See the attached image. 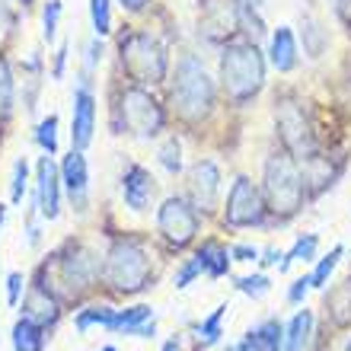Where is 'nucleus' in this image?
<instances>
[{
	"mask_svg": "<svg viewBox=\"0 0 351 351\" xmlns=\"http://www.w3.org/2000/svg\"><path fill=\"white\" fill-rule=\"evenodd\" d=\"M167 125H169L167 109L150 93V86L128 80L115 93V106H112V128H115V134H131L138 141H150L163 134Z\"/></svg>",
	"mask_w": 351,
	"mask_h": 351,
	"instance_id": "obj_6",
	"label": "nucleus"
},
{
	"mask_svg": "<svg viewBox=\"0 0 351 351\" xmlns=\"http://www.w3.org/2000/svg\"><path fill=\"white\" fill-rule=\"evenodd\" d=\"M10 342H13V351H45L48 329L45 326H38V323H32L29 316H19L16 323H13Z\"/></svg>",
	"mask_w": 351,
	"mask_h": 351,
	"instance_id": "obj_20",
	"label": "nucleus"
},
{
	"mask_svg": "<svg viewBox=\"0 0 351 351\" xmlns=\"http://www.w3.org/2000/svg\"><path fill=\"white\" fill-rule=\"evenodd\" d=\"M237 291L246 297H252V300H262V297L271 291V278L262 275V271H256V275H243L237 278Z\"/></svg>",
	"mask_w": 351,
	"mask_h": 351,
	"instance_id": "obj_33",
	"label": "nucleus"
},
{
	"mask_svg": "<svg viewBox=\"0 0 351 351\" xmlns=\"http://www.w3.org/2000/svg\"><path fill=\"white\" fill-rule=\"evenodd\" d=\"M345 351H351V339H348V345H345Z\"/></svg>",
	"mask_w": 351,
	"mask_h": 351,
	"instance_id": "obj_52",
	"label": "nucleus"
},
{
	"mask_svg": "<svg viewBox=\"0 0 351 351\" xmlns=\"http://www.w3.org/2000/svg\"><path fill=\"white\" fill-rule=\"evenodd\" d=\"M13 112V74H10V61L0 58V121L10 119Z\"/></svg>",
	"mask_w": 351,
	"mask_h": 351,
	"instance_id": "obj_34",
	"label": "nucleus"
},
{
	"mask_svg": "<svg viewBox=\"0 0 351 351\" xmlns=\"http://www.w3.org/2000/svg\"><path fill=\"white\" fill-rule=\"evenodd\" d=\"M163 351H182V335H173L169 342H163Z\"/></svg>",
	"mask_w": 351,
	"mask_h": 351,
	"instance_id": "obj_46",
	"label": "nucleus"
},
{
	"mask_svg": "<svg viewBox=\"0 0 351 351\" xmlns=\"http://www.w3.org/2000/svg\"><path fill=\"white\" fill-rule=\"evenodd\" d=\"M119 64L131 84L141 86H160L169 74L167 48L147 29H128L119 38Z\"/></svg>",
	"mask_w": 351,
	"mask_h": 351,
	"instance_id": "obj_7",
	"label": "nucleus"
},
{
	"mask_svg": "<svg viewBox=\"0 0 351 351\" xmlns=\"http://www.w3.org/2000/svg\"><path fill=\"white\" fill-rule=\"evenodd\" d=\"M195 256H198V262H202V271L208 278H223L227 271H230V250H227V243L221 240H204L198 250H195Z\"/></svg>",
	"mask_w": 351,
	"mask_h": 351,
	"instance_id": "obj_19",
	"label": "nucleus"
},
{
	"mask_svg": "<svg viewBox=\"0 0 351 351\" xmlns=\"http://www.w3.org/2000/svg\"><path fill=\"white\" fill-rule=\"evenodd\" d=\"M310 275H300V278H294V285L287 287V304H304V297L310 294Z\"/></svg>",
	"mask_w": 351,
	"mask_h": 351,
	"instance_id": "obj_39",
	"label": "nucleus"
},
{
	"mask_svg": "<svg viewBox=\"0 0 351 351\" xmlns=\"http://www.w3.org/2000/svg\"><path fill=\"white\" fill-rule=\"evenodd\" d=\"M262 198H265V211L275 217L278 223L291 221L304 211L306 198V182H304V169L285 147L268 154L265 167H262Z\"/></svg>",
	"mask_w": 351,
	"mask_h": 351,
	"instance_id": "obj_3",
	"label": "nucleus"
},
{
	"mask_svg": "<svg viewBox=\"0 0 351 351\" xmlns=\"http://www.w3.org/2000/svg\"><path fill=\"white\" fill-rule=\"evenodd\" d=\"M198 275H204V271H202V262H198V256H192V259H185L182 265L176 268L173 285L179 287V291H185V287L192 285V281H195V278H198Z\"/></svg>",
	"mask_w": 351,
	"mask_h": 351,
	"instance_id": "obj_37",
	"label": "nucleus"
},
{
	"mask_svg": "<svg viewBox=\"0 0 351 351\" xmlns=\"http://www.w3.org/2000/svg\"><path fill=\"white\" fill-rule=\"evenodd\" d=\"M32 138H36V144L45 150V154H51V157H55V154H58V115H55V112L38 121Z\"/></svg>",
	"mask_w": 351,
	"mask_h": 351,
	"instance_id": "obj_30",
	"label": "nucleus"
},
{
	"mask_svg": "<svg viewBox=\"0 0 351 351\" xmlns=\"http://www.w3.org/2000/svg\"><path fill=\"white\" fill-rule=\"evenodd\" d=\"M131 335H134V339H154V335H157V319H147V323H141Z\"/></svg>",
	"mask_w": 351,
	"mask_h": 351,
	"instance_id": "obj_43",
	"label": "nucleus"
},
{
	"mask_svg": "<svg viewBox=\"0 0 351 351\" xmlns=\"http://www.w3.org/2000/svg\"><path fill=\"white\" fill-rule=\"evenodd\" d=\"M252 342H256V351H281V345H285V323L281 319H265V323H259L256 329H250Z\"/></svg>",
	"mask_w": 351,
	"mask_h": 351,
	"instance_id": "obj_24",
	"label": "nucleus"
},
{
	"mask_svg": "<svg viewBox=\"0 0 351 351\" xmlns=\"http://www.w3.org/2000/svg\"><path fill=\"white\" fill-rule=\"evenodd\" d=\"M227 310H230L227 304L214 306L211 316H204L202 323L195 326V329H198V348H211V345L221 342V335H223V316H227Z\"/></svg>",
	"mask_w": 351,
	"mask_h": 351,
	"instance_id": "obj_25",
	"label": "nucleus"
},
{
	"mask_svg": "<svg viewBox=\"0 0 351 351\" xmlns=\"http://www.w3.org/2000/svg\"><path fill=\"white\" fill-rule=\"evenodd\" d=\"M58 167H61V185H64L74 211L86 214V208H90V163H86V154L71 147V154Z\"/></svg>",
	"mask_w": 351,
	"mask_h": 351,
	"instance_id": "obj_14",
	"label": "nucleus"
},
{
	"mask_svg": "<svg viewBox=\"0 0 351 351\" xmlns=\"http://www.w3.org/2000/svg\"><path fill=\"white\" fill-rule=\"evenodd\" d=\"M217 195H221V169L214 160H195L189 167V202L202 214H211L217 208Z\"/></svg>",
	"mask_w": 351,
	"mask_h": 351,
	"instance_id": "obj_13",
	"label": "nucleus"
},
{
	"mask_svg": "<svg viewBox=\"0 0 351 351\" xmlns=\"http://www.w3.org/2000/svg\"><path fill=\"white\" fill-rule=\"evenodd\" d=\"M169 106H173L176 119L189 128L204 125L217 109V86L195 55H182L176 61L173 84H169Z\"/></svg>",
	"mask_w": 351,
	"mask_h": 351,
	"instance_id": "obj_2",
	"label": "nucleus"
},
{
	"mask_svg": "<svg viewBox=\"0 0 351 351\" xmlns=\"http://www.w3.org/2000/svg\"><path fill=\"white\" fill-rule=\"evenodd\" d=\"M64 67H67V42H61V48H58V55H55V67H51V77L61 80V77H64Z\"/></svg>",
	"mask_w": 351,
	"mask_h": 351,
	"instance_id": "obj_42",
	"label": "nucleus"
},
{
	"mask_svg": "<svg viewBox=\"0 0 351 351\" xmlns=\"http://www.w3.org/2000/svg\"><path fill=\"white\" fill-rule=\"evenodd\" d=\"M90 19L93 32L99 38H106L112 32V0H90Z\"/></svg>",
	"mask_w": 351,
	"mask_h": 351,
	"instance_id": "obj_32",
	"label": "nucleus"
},
{
	"mask_svg": "<svg viewBox=\"0 0 351 351\" xmlns=\"http://www.w3.org/2000/svg\"><path fill=\"white\" fill-rule=\"evenodd\" d=\"M154 195H157V182H154L150 169H144L141 163H128L125 173H121V198H125V204L134 214H144L150 211Z\"/></svg>",
	"mask_w": 351,
	"mask_h": 351,
	"instance_id": "obj_16",
	"label": "nucleus"
},
{
	"mask_svg": "<svg viewBox=\"0 0 351 351\" xmlns=\"http://www.w3.org/2000/svg\"><path fill=\"white\" fill-rule=\"evenodd\" d=\"M61 192H64V185H61V167L55 163L51 154L45 157H38L36 163V208H38V217H45V221H58V214H61Z\"/></svg>",
	"mask_w": 351,
	"mask_h": 351,
	"instance_id": "obj_11",
	"label": "nucleus"
},
{
	"mask_svg": "<svg viewBox=\"0 0 351 351\" xmlns=\"http://www.w3.org/2000/svg\"><path fill=\"white\" fill-rule=\"evenodd\" d=\"M268 64L278 74H291L300 64V51H297V36L291 26H278L268 38Z\"/></svg>",
	"mask_w": 351,
	"mask_h": 351,
	"instance_id": "obj_18",
	"label": "nucleus"
},
{
	"mask_svg": "<svg viewBox=\"0 0 351 351\" xmlns=\"http://www.w3.org/2000/svg\"><path fill=\"white\" fill-rule=\"evenodd\" d=\"M29 189V163L26 160H16L13 163V182H10V202L19 204L23 202V195Z\"/></svg>",
	"mask_w": 351,
	"mask_h": 351,
	"instance_id": "obj_36",
	"label": "nucleus"
},
{
	"mask_svg": "<svg viewBox=\"0 0 351 351\" xmlns=\"http://www.w3.org/2000/svg\"><path fill=\"white\" fill-rule=\"evenodd\" d=\"M157 281V259L150 243L134 233H121L102 256V285L119 297L144 294Z\"/></svg>",
	"mask_w": 351,
	"mask_h": 351,
	"instance_id": "obj_1",
	"label": "nucleus"
},
{
	"mask_svg": "<svg viewBox=\"0 0 351 351\" xmlns=\"http://www.w3.org/2000/svg\"><path fill=\"white\" fill-rule=\"evenodd\" d=\"M112 313H115V310H112V306H102V304H90V306H84V310H77V316H74L77 332L86 335L93 326L106 329V326H109V319H112Z\"/></svg>",
	"mask_w": 351,
	"mask_h": 351,
	"instance_id": "obj_27",
	"label": "nucleus"
},
{
	"mask_svg": "<svg viewBox=\"0 0 351 351\" xmlns=\"http://www.w3.org/2000/svg\"><path fill=\"white\" fill-rule=\"evenodd\" d=\"M202 29L211 42H221V38H230L233 32H240V0H214L204 10Z\"/></svg>",
	"mask_w": 351,
	"mask_h": 351,
	"instance_id": "obj_17",
	"label": "nucleus"
},
{
	"mask_svg": "<svg viewBox=\"0 0 351 351\" xmlns=\"http://www.w3.org/2000/svg\"><path fill=\"white\" fill-rule=\"evenodd\" d=\"M99 351H119V348H115V345H106V348H99Z\"/></svg>",
	"mask_w": 351,
	"mask_h": 351,
	"instance_id": "obj_51",
	"label": "nucleus"
},
{
	"mask_svg": "<svg viewBox=\"0 0 351 351\" xmlns=\"http://www.w3.org/2000/svg\"><path fill=\"white\" fill-rule=\"evenodd\" d=\"M326 310L335 326H351V278H345L342 285H335L326 294Z\"/></svg>",
	"mask_w": 351,
	"mask_h": 351,
	"instance_id": "obj_23",
	"label": "nucleus"
},
{
	"mask_svg": "<svg viewBox=\"0 0 351 351\" xmlns=\"http://www.w3.org/2000/svg\"><path fill=\"white\" fill-rule=\"evenodd\" d=\"M285 252H278V250H265V252H259V265L262 268H268V265H278V259H281Z\"/></svg>",
	"mask_w": 351,
	"mask_h": 351,
	"instance_id": "obj_45",
	"label": "nucleus"
},
{
	"mask_svg": "<svg viewBox=\"0 0 351 351\" xmlns=\"http://www.w3.org/2000/svg\"><path fill=\"white\" fill-rule=\"evenodd\" d=\"M275 128H278L281 147H285L297 163H304L306 157H313L316 154L313 125H310V119H306L300 99H294V96H281V99H275Z\"/></svg>",
	"mask_w": 351,
	"mask_h": 351,
	"instance_id": "obj_9",
	"label": "nucleus"
},
{
	"mask_svg": "<svg viewBox=\"0 0 351 351\" xmlns=\"http://www.w3.org/2000/svg\"><path fill=\"white\" fill-rule=\"evenodd\" d=\"M102 51H106V45H102V38L96 36V38L90 42V45H86V67H84V77H86V80H90L93 67H96V64L102 61Z\"/></svg>",
	"mask_w": 351,
	"mask_h": 351,
	"instance_id": "obj_40",
	"label": "nucleus"
},
{
	"mask_svg": "<svg viewBox=\"0 0 351 351\" xmlns=\"http://www.w3.org/2000/svg\"><path fill=\"white\" fill-rule=\"evenodd\" d=\"M3 221H7V204H0V230H3Z\"/></svg>",
	"mask_w": 351,
	"mask_h": 351,
	"instance_id": "obj_49",
	"label": "nucleus"
},
{
	"mask_svg": "<svg viewBox=\"0 0 351 351\" xmlns=\"http://www.w3.org/2000/svg\"><path fill=\"white\" fill-rule=\"evenodd\" d=\"M265 55L250 38L227 42L221 51V90L230 106H250L265 86Z\"/></svg>",
	"mask_w": 351,
	"mask_h": 351,
	"instance_id": "obj_4",
	"label": "nucleus"
},
{
	"mask_svg": "<svg viewBox=\"0 0 351 351\" xmlns=\"http://www.w3.org/2000/svg\"><path fill=\"white\" fill-rule=\"evenodd\" d=\"M316 246H319V237H316V233H304V237H297V243L285 252V256H281V262H278V271H287L294 262H313Z\"/></svg>",
	"mask_w": 351,
	"mask_h": 351,
	"instance_id": "obj_26",
	"label": "nucleus"
},
{
	"mask_svg": "<svg viewBox=\"0 0 351 351\" xmlns=\"http://www.w3.org/2000/svg\"><path fill=\"white\" fill-rule=\"evenodd\" d=\"M310 335H313V313H310V310H300V313L285 326V345H281V351H306Z\"/></svg>",
	"mask_w": 351,
	"mask_h": 351,
	"instance_id": "obj_22",
	"label": "nucleus"
},
{
	"mask_svg": "<svg viewBox=\"0 0 351 351\" xmlns=\"http://www.w3.org/2000/svg\"><path fill=\"white\" fill-rule=\"evenodd\" d=\"M23 294H26V278H23V271H10L7 275V304L19 306Z\"/></svg>",
	"mask_w": 351,
	"mask_h": 351,
	"instance_id": "obj_38",
	"label": "nucleus"
},
{
	"mask_svg": "<svg viewBox=\"0 0 351 351\" xmlns=\"http://www.w3.org/2000/svg\"><path fill=\"white\" fill-rule=\"evenodd\" d=\"M147 319H154V306L134 304V306H128V310H115V313H112V319H109V326H106V332L131 335L141 323H147Z\"/></svg>",
	"mask_w": 351,
	"mask_h": 351,
	"instance_id": "obj_21",
	"label": "nucleus"
},
{
	"mask_svg": "<svg viewBox=\"0 0 351 351\" xmlns=\"http://www.w3.org/2000/svg\"><path fill=\"white\" fill-rule=\"evenodd\" d=\"M157 160H160V167L167 169L169 176H179L182 173V141L176 138V134H169V138L160 144Z\"/></svg>",
	"mask_w": 351,
	"mask_h": 351,
	"instance_id": "obj_28",
	"label": "nucleus"
},
{
	"mask_svg": "<svg viewBox=\"0 0 351 351\" xmlns=\"http://www.w3.org/2000/svg\"><path fill=\"white\" fill-rule=\"evenodd\" d=\"M23 316H29L32 323L45 326V329H51V326H58V319H61V297H58L42 278H36L32 285H26Z\"/></svg>",
	"mask_w": 351,
	"mask_h": 351,
	"instance_id": "obj_15",
	"label": "nucleus"
},
{
	"mask_svg": "<svg viewBox=\"0 0 351 351\" xmlns=\"http://www.w3.org/2000/svg\"><path fill=\"white\" fill-rule=\"evenodd\" d=\"M19 7H32V0H16Z\"/></svg>",
	"mask_w": 351,
	"mask_h": 351,
	"instance_id": "obj_50",
	"label": "nucleus"
},
{
	"mask_svg": "<svg viewBox=\"0 0 351 351\" xmlns=\"http://www.w3.org/2000/svg\"><path fill=\"white\" fill-rule=\"evenodd\" d=\"M227 351H237V345H230V348H227Z\"/></svg>",
	"mask_w": 351,
	"mask_h": 351,
	"instance_id": "obj_53",
	"label": "nucleus"
},
{
	"mask_svg": "<svg viewBox=\"0 0 351 351\" xmlns=\"http://www.w3.org/2000/svg\"><path fill=\"white\" fill-rule=\"evenodd\" d=\"M61 10H64V3H61V0H48L45 7H42V36H45V42H51V38L58 36Z\"/></svg>",
	"mask_w": 351,
	"mask_h": 351,
	"instance_id": "obj_35",
	"label": "nucleus"
},
{
	"mask_svg": "<svg viewBox=\"0 0 351 351\" xmlns=\"http://www.w3.org/2000/svg\"><path fill=\"white\" fill-rule=\"evenodd\" d=\"M342 256H345V246H332L323 259L316 262L313 275H310V285H313L316 291H323V287L329 285V278H332V271H335V265H339V259H342Z\"/></svg>",
	"mask_w": 351,
	"mask_h": 351,
	"instance_id": "obj_29",
	"label": "nucleus"
},
{
	"mask_svg": "<svg viewBox=\"0 0 351 351\" xmlns=\"http://www.w3.org/2000/svg\"><path fill=\"white\" fill-rule=\"evenodd\" d=\"M240 32H246V38L256 42V45L265 38V23H262V16H259V10L256 7L240 3Z\"/></svg>",
	"mask_w": 351,
	"mask_h": 351,
	"instance_id": "obj_31",
	"label": "nucleus"
},
{
	"mask_svg": "<svg viewBox=\"0 0 351 351\" xmlns=\"http://www.w3.org/2000/svg\"><path fill=\"white\" fill-rule=\"evenodd\" d=\"M237 351H256V342H252V335H250V332L243 335V342L237 345Z\"/></svg>",
	"mask_w": 351,
	"mask_h": 351,
	"instance_id": "obj_47",
	"label": "nucleus"
},
{
	"mask_svg": "<svg viewBox=\"0 0 351 351\" xmlns=\"http://www.w3.org/2000/svg\"><path fill=\"white\" fill-rule=\"evenodd\" d=\"M45 268L55 271V285L48 287L61 300H84L102 281V256L84 240H67Z\"/></svg>",
	"mask_w": 351,
	"mask_h": 351,
	"instance_id": "obj_5",
	"label": "nucleus"
},
{
	"mask_svg": "<svg viewBox=\"0 0 351 351\" xmlns=\"http://www.w3.org/2000/svg\"><path fill=\"white\" fill-rule=\"evenodd\" d=\"M259 252L262 250H256V246H250V243H237V246H230L233 262H256L259 259Z\"/></svg>",
	"mask_w": 351,
	"mask_h": 351,
	"instance_id": "obj_41",
	"label": "nucleus"
},
{
	"mask_svg": "<svg viewBox=\"0 0 351 351\" xmlns=\"http://www.w3.org/2000/svg\"><path fill=\"white\" fill-rule=\"evenodd\" d=\"M240 3H246V7H256V10L265 7V0H240Z\"/></svg>",
	"mask_w": 351,
	"mask_h": 351,
	"instance_id": "obj_48",
	"label": "nucleus"
},
{
	"mask_svg": "<svg viewBox=\"0 0 351 351\" xmlns=\"http://www.w3.org/2000/svg\"><path fill=\"white\" fill-rule=\"evenodd\" d=\"M202 217L204 214L195 208L185 195H169L157 208V233L173 252L189 250L198 233H202Z\"/></svg>",
	"mask_w": 351,
	"mask_h": 351,
	"instance_id": "obj_8",
	"label": "nucleus"
},
{
	"mask_svg": "<svg viewBox=\"0 0 351 351\" xmlns=\"http://www.w3.org/2000/svg\"><path fill=\"white\" fill-rule=\"evenodd\" d=\"M221 223L230 227V230H250V227H265L268 223V211H265V198H262V189L252 182L250 176H237L227 192V202H223L221 211Z\"/></svg>",
	"mask_w": 351,
	"mask_h": 351,
	"instance_id": "obj_10",
	"label": "nucleus"
},
{
	"mask_svg": "<svg viewBox=\"0 0 351 351\" xmlns=\"http://www.w3.org/2000/svg\"><path fill=\"white\" fill-rule=\"evenodd\" d=\"M121 10H128V13H144L150 7V0H119Z\"/></svg>",
	"mask_w": 351,
	"mask_h": 351,
	"instance_id": "obj_44",
	"label": "nucleus"
},
{
	"mask_svg": "<svg viewBox=\"0 0 351 351\" xmlns=\"http://www.w3.org/2000/svg\"><path fill=\"white\" fill-rule=\"evenodd\" d=\"M93 131H96V96L84 77L71 99V147L86 150L93 144Z\"/></svg>",
	"mask_w": 351,
	"mask_h": 351,
	"instance_id": "obj_12",
	"label": "nucleus"
}]
</instances>
